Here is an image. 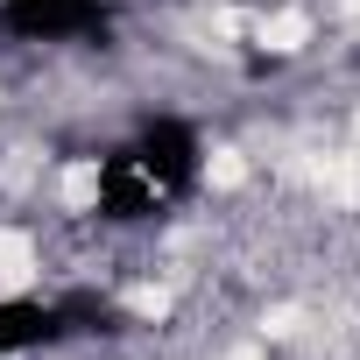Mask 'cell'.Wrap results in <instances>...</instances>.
Masks as SVG:
<instances>
[{"label": "cell", "mask_w": 360, "mask_h": 360, "mask_svg": "<svg viewBox=\"0 0 360 360\" xmlns=\"http://www.w3.org/2000/svg\"><path fill=\"white\" fill-rule=\"evenodd\" d=\"M198 184V134L191 120H148L127 148L99 162V212L106 219H155Z\"/></svg>", "instance_id": "6da1fadb"}, {"label": "cell", "mask_w": 360, "mask_h": 360, "mask_svg": "<svg viewBox=\"0 0 360 360\" xmlns=\"http://www.w3.org/2000/svg\"><path fill=\"white\" fill-rule=\"evenodd\" d=\"M0 22L29 43H64V36H99L106 8L99 0H0Z\"/></svg>", "instance_id": "7a4b0ae2"}, {"label": "cell", "mask_w": 360, "mask_h": 360, "mask_svg": "<svg viewBox=\"0 0 360 360\" xmlns=\"http://www.w3.org/2000/svg\"><path fill=\"white\" fill-rule=\"evenodd\" d=\"M85 304H43V297H0V360L15 353H36V346H57L71 332Z\"/></svg>", "instance_id": "3957f363"}]
</instances>
